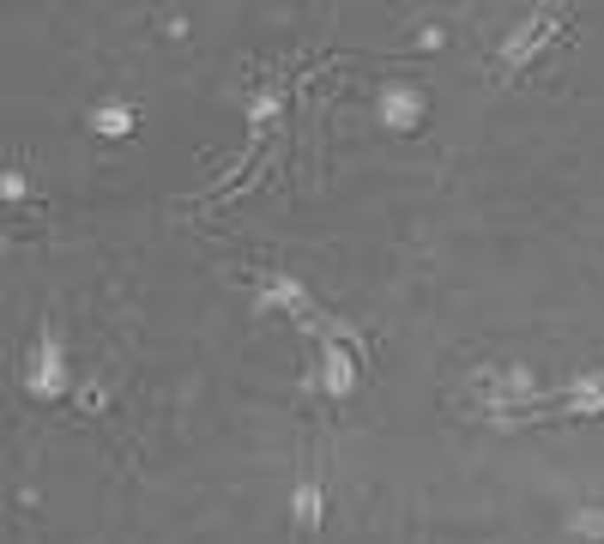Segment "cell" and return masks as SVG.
Here are the masks:
<instances>
[{
  "label": "cell",
  "mask_w": 604,
  "mask_h": 544,
  "mask_svg": "<svg viewBox=\"0 0 604 544\" xmlns=\"http://www.w3.org/2000/svg\"><path fill=\"white\" fill-rule=\"evenodd\" d=\"M25 393L31 400H67L73 393V363L61 357V339L55 333H43L25 351Z\"/></svg>",
  "instance_id": "cell-1"
},
{
  "label": "cell",
  "mask_w": 604,
  "mask_h": 544,
  "mask_svg": "<svg viewBox=\"0 0 604 544\" xmlns=\"http://www.w3.org/2000/svg\"><path fill=\"white\" fill-rule=\"evenodd\" d=\"M550 31H556V12H532V19L502 43V67H526L538 49H544V36H550Z\"/></svg>",
  "instance_id": "cell-5"
},
{
  "label": "cell",
  "mask_w": 604,
  "mask_h": 544,
  "mask_svg": "<svg viewBox=\"0 0 604 544\" xmlns=\"http://www.w3.org/2000/svg\"><path fill=\"white\" fill-rule=\"evenodd\" d=\"M423 109H430V97H423L417 85H405V79L381 85V97H375V115H381L387 134H417V128H423Z\"/></svg>",
  "instance_id": "cell-2"
},
{
  "label": "cell",
  "mask_w": 604,
  "mask_h": 544,
  "mask_svg": "<svg viewBox=\"0 0 604 544\" xmlns=\"http://www.w3.org/2000/svg\"><path fill=\"white\" fill-rule=\"evenodd\" d=\"M569 532H574V539L604 544V502H592V509H574V514H569Z\"/></svg>",
  "instance_id": "cell-9"
},
{
  "label": "cell",
  "mask_w": 604,
  "mask_h": 544,
  "mask_svg": "<svg viewBox=\"0 0 604 544\" xmlns=\"http://www.w3.org/2000/svg\"><path fill=\"white\" fill-rule=\"evenodd\" d=\"M0 200H31V175L6 170V175H0Z\"/></svg>",
  "instance_id": "cell-12"
},
{
  "label": "cell",
  "mask_w": 604,
  "mask_h": 544,
  "mask_svg": "<svg viewBox=\"0 0 604 544\" xmlns=\"http://www.w3.org/2000/svg\"><path fill=\"white\" fill-rule=\"evenodd\" d=\"M254 308H267V315H297L302 327H308V291H302L290 272H272V278H260Z\"/></svg>",
  "instance_id": "cell-4"
},
{
  "label": "cell",
  "mask_w": 604,
  "mask_h": 544,
  "mask_svg": "<svg viewBox=\"0 0 604 544\" xmlns=\"http://www.w3.org/2000/svg\"><path fill=\"white\" fill-rule=\"evenodd\" d=\"M85 128L103 139H128L139 128V115H134V103H97L91 115H85Z\"/></svg>",
  "instance_id": "cell-8"
},
{
  "label": "cell",
  "mask_w": 604,
  "mask_h": 544,
  "mask_svg": "<svg viewBox=\"0 0 604 544\" xmlns=\"http://www.w3.org/2000/svg\"><path fill=\"white\" fill-rule=\"evenodd\" d=\"M278 91H254V97H248V121H254V128H267V121H278Z\"/></svg>",
  "instance_id": "cell-10"
},
{
  "label": "cell",
  "mask_w": 604,
  "mask_h": 544,
  "mask_svg": "<svg viewBox=\"0 0 604 544\" xmlns=\"http://www.w3.org/2000/svg\"><path fill=\"white\" fill-rule=\"evenodd\" d=\"M308 387H321V393L345 400V393L357 387V351H345V345H321L314 363H308Z\"/></svg>",
  "instance_id": "cell-3"
},
{
  "label": "cell",
  "mask_w": 604,
  "mask_h": 544,
  "mask_svg": "<svg viewBox=\"0 0 604 544\" xmlns=\"http://www.w3.org/2000/svg\"><path fill=\"white\" fill-rule=\"evenodd\" d=\"M164 36H188V12H164V25H158Z\"/></svg>",
  "instance_id": "cell-14"
},
{
  "label": "cell",
  "mask_w": 604,
  "mask_h": 544,
  "mask_svg": "<svg viewBox=\"0 0 604 544\" xmlns=\"http://www.w3.org/2000/svg\"><path fill=\"white\" fill-rule=\"evenodd\" d=\"M441 43H447V31H441V25H423V31H417V49H430V55H436Z\"/></svg>",
  "instance_id": "cell-13"
},
{
  "label": "cell",
  "mask_w": 604,
  "mask_h": 544,
  "mask_svg": "<svg viewBox=\"0 0 604 544\" xmlns=\"http://www.w3.org/2000/svg\"><path fill=\"white\" fill-rule=\"evenodd\" d=\"M73 406L91 411V417H97V411H109V393H103V381H85V387H73Z\"/></svg>",
  "instance_id": "cell-11"
},
{
  "label": "cell",
  "mask_w": 604,
  "mask_h": 544,
  "mask_svg": "<svg viewBox=\"0 0 604 544\" xmlns=\"http://www.w3.org/2000/svg\"><path fill=\"white\" fill-rule=\"evenodd\" d=\"M290 520H297V532H321V520H327V490L314 484V478H297V496H290Z\"/></svg>",
  "instance_id": "cell-7"
},
{
  "label": "cell",
  "mask_w": 604,
  "mask_h": 544,
  "mask_svg": "<svg viewBox=\"0 0 604 544\" xmlns=\"http://www.w3.org/2000/svg\"><path fill=\"white\" fill-rule=\"evenodd\" d=\"M562 411L569 417H604V375L599 369H580L562 393Z\"/></svg>",
  "instance_id": "cell-6"
}]
</instances>
